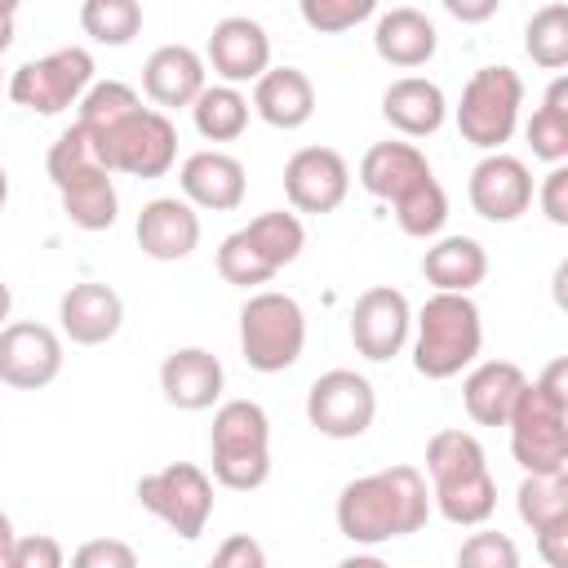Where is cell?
I'll list each match as a JSON object with an SVG mask.
<instances>
[{
	"label": "cell",
	"instance_id": "cell-1",
	"mask_svg": "<svg viewBox=\"0 0 568 568\" xmlns=\"http://www.w3.org/2000/svg\"><path fill=\"white\" fill-rule=\"evenodd\" d=\"M426 515H430V493L417 466H386L377 475L351 479L337 493V528L359 546L408 537L426 524Z\"/></svg>",
	"mask_w": 568,
	"mask_h": 568
},
{
	"label": "cell",
	"instance_id": "cell-2",
	"mask_svg": "<svg viewBox=\"0 0 568 568\" xmlns=\"http://www.w3.org/2000/svg\"><path fill=\"white\" fill-rule=\"evenodd\" d=\"M479 346H484V320L466 293L426 297L417 315V342H413V368L426 382L457 377L479 355Z\"/></svg>",
	"mask_w": 568,
	"mask_h": 568
},
{
	"label": "cell",
	"instance_id": "cell-3",
	"mask_svg": "<svg viewBox=\"0 0 568 568\" xmlns=\"http://www.w3.org/2000/svg\"><path fill=\"white\" fill-rule=\"evenodd\" d=\"M213 479L235 493H253L271 479V422L253 399H226L209 430Z\"/></svg>",
	"mask_w": 568,
	"mask_h": 568
},
{
	"label": "cell",
	"instance_id": "cell-4",
	"mask_svg": "<svg viewBox=\"0 0 568 568\" xmlns=\"http://www.w3.org/2000/svg\"><path fill=\"white\" fill-rule=\"evenodd\" d=\"M306 346V315L288 293H253L240 311V351L244 364L257 373H284L302 359Z\"/></svg>",
	"mask_w": 568,
	"mask_h": 568
},
{
	"label": "cell",
	"instance_id": "cell-5",
	"mask_svg": "<svg viewBox=\"0 0 568 568\" xmlns=\"http://www.w3.org/2000/svg\"><path fill=\"white\" fill-rule=\"evenodd\" d=\"M519 102H524V80L510 67H479L457 102V129L470 146L479 151H497L501 142H510L515 124H519Z\"/></svg>",
	"mask_w": 568,
	"mask_h": 568
},
{
	"label": "cell",
	"instance_id": "cell-6",
	"mask_svg": "<svg viewBox=\"0 0 568 568\" xmlns=\"http://www.w3.org/2000/svg\"><path fill=\"white\" fill-rule=\"evenodd\" d=\"M138 501L182 541H195L213 515V479L191 462H173L138 479Z\"/></svg>",
	"mask_w": 568,
	"mask_h": 568
},
{
	"label": "cell",
	"instance_id": "cell-7",
	"mask_svg": "<svg viewBox=\"0 0 568 568\" xmlns=\"http://www.w3.org/2000/svg\"><path fill=\"white\" fill-rule=\"evenodd\" d=\"M93 84V58L89 49H53L44 58H31L13 71L9 80V98L36 115H58L71 102H80Z\"/></svg>",
	"mask_w": 568,
	"mask_h": 568
},
{
	"label": "cell",
	"instance_id": "cell-8",
	"mask_svg": "<svg viewBox=\"0 0 568 568\" xmlns=\"http://www.w3.org/2000/svg\"><path fill=\"white\" fill-rule=\"evenodd\" d=\"M506 426H510V453L528 475L568 470V408L546 399L532 382L524 386Z\"/></svg>",
	"mask_w": 568,
	"mask_h": 568
},
{
	"label": "cell",
	"instance_id": "cell-9",
	"mask_svg": "<svg viewBox=\"0 0 568 568\" xmlns=\"http://www.w3.org/2000/svg\"><path fill=\"white\" fill-rule=\"evenodd\" d=\"M98 155L111 173H129V178H164L178 160V129L164 111H133L120 129H111L106 138H98Z\"/></svg>",
	"mask_w": 568,
	"mask_h": 568
},
{
	"label": "cell",
	"instance_id": "cell-10",
	"mask_svg": "<svg viewBox=\"0 0 568 568\" xmlns=\"http://www.w3.org/2000/svg\"><path fill=\"white\" fill-rule=\"evenodd\" d=\"M373 382L355 368H328L306 390V422L328 439H359L373 426Z\"/></svg>",
	"mask_w": 568,
	"mask_h": 568
},
{
	"label": "cell",
	"instance_id": "cell-11",
	"mask_svg": "<svg viewBox=\"0 0 568 568\" xmlns=\"http://www.w3.org/2000/svg\"><path fill=\"white\" fill-rule=\"evenodd\" d=\"M408 324H413V311H408V297L390 284H373L355 297V311H351V342L364 359L373 364H386L404 351L408 342Z\"/></svg>",
	"mask_w": 568,
	"mask_h": 568
},
{
	"label": "cell",
	"instance_id": "cell-12",
	"mask_svg": "<svg viewBox=\"0 0 568 568\" xmlns=\"http://www.w3.org/2000/svg\"><path fill=\"white\" fill-rule=\"evenodd\" d=\"M351 191V169L333 146H302L284 164V195L297 213H333Z\"/></svg>",
	"mask_w": 568,
	"mask_h": 568
},
{
	"label": "cell",
	"instance_id": "cell-13",
	"mask_svg": "<svg viewBox=\"0 0 568 568\" xmlns=\"http://www.w3.org/2000/svg\"><path fill=\"white\" fill-rule=\"evenodd\" d=\"M62 373V342L44 324H4L0 328V382L13 390H40Z\"/></svg>",
	"mask_w": 568,
	"mask_h": 568
},
{
	"label": "cell",
	"instance_id": "cell-14",
	"mask_svg": "<svg viewBox=\"0 0 568 568\" xmlns=\"http://www.w3.org/2000/svg\"><path fill=\"white\" fill-rule=\"evenodd\" d=\"M532 204V173L519 155H484L470 169V209L484 222H515Z\"/></svg>",
	"mask_w": 568,
	"mask_h": 568
},
{
	"label": "cell",
	"instance_id": "cell-15",
	"mask_svg": "<svg viewBox=\"0 0 568 568\" xmlns=\"http://www.w3.org/2000/svg\"><path fill=\"white\" fill-rule=\"evenodd\" d=\"M209 62L231 89L244 84V80L257 84L271 71V36H266V27L257 18H244V13H231V18L213 22Z\"/></svg>",
	"mask_w": 568,
	"mask_h": 568
},
{
	"label": "cell",
	"instance_id": "cell-16",
	"mask_svg": "<svg viewBox=\"0 0 568 568\" xmlns=\"http://www.w3.org/2000/svg\"><path fill=\"white\" fill-rule=\"evenodd\" d=\"M138 248L155 262H182L195 253L200 244V217L186 200L178 195H160V200H146L142 213H138Z\"/></svg>",
	"mask_w": 568,
	"mask_h": 568
},
{
	"label": "cell",
	"instance_id": "cell-17",
	"mask_svg": "<svg viewBox=\"0 0 568 568\" xmlns=\"http://www.w3.org/2000/svg\"><path fill=\"white\" fill-rule=\"evenodd\" d=\"M58 320H62V333L75 342V346H102L120 333L124 324V302L111 284H98V280H84V284H71L58 302Z\"/></svg>",
	"mask_w": 568,
	"mask_h": 568
},
{
	"label": "cell",
	"instance_id": "cell-18",
	"mask_svg": "<svg viewBox=\"0 0 568 568\" xmlns=\"http://www.w3.org/2000/svg\"><path fill=\"white\" fill-rule=\"evenodd\" d=\"M222 359L204 346H178L164 364H160V390L173 408L182 413H200V408H213L217 395H222Z\"/></svg>",
	"mask_w": 568,
	"mask_h": 568
},
{
	"label": "cell",
	"instance_id": "cell-19",
	"mask_svg": "<svg viewBox=\"0 0 568 568\" xmlns=\"http://www.w3.org/2000/svg\"><path fill=\"white\" fill-rule=\"evenodd\" d=\"M178 182H182L186 204H195V209H213V213H231V209H240L244 186H248L244 164H240L235 155H226V151H195V155H186Z\"/></svg>",
	"mask_w": 568,
	"mask_h": 568
},
{
	"label": "cell",
	"instance_id": "cell-20",
	"mask_svg": "<svg viewBox=\"0 0 568 568\" xmlns=\"http://www.w3.org/2000/svg\"><path fill=\"white\" fill-rule=\"evenodd\" d=\"M142 89L155 106H191L204 93V58L191 44H160L142 67Z\"/></svg>",
	"mask_w": 568,
	"mask_h": 568
},
{
	"label": "cell",
	"instance_id": "cell-21",
	"mask_svg": "<svg viewBox=\"0 0 568 568\" xmlns=\"http://www.w3.org/2000/svg\"><path fill=\"white\" fill-rule=\"evenodd\" d=\"M524 386H528V377H524L519 364L488 359V364H479L462 382V404H466V413L479 426H506L510 413H515V404H519V395H524Z\"/></svg>",
	"mask_w": 568,
	"mask_h": 568
},
{
	"label": "cell",
	"instance_id": "cell-22",
	"mask_svg": "<svg viewBox=\"0 0 568 568\" xmlns=\"http://www.w3.org/2000/svg\"><path fill=\"white\" fill-rule=\"evenodd\" d=\"M435 44H439L435 22L422 9H413V4L386 9L377 18V27H373V49L390 67H422V62L435 58Z\"/></svg>",
	"mask_w": 568,
	"mask_h": 568
},
{
	"label": "cell",
	"instance_id": "cell-23",
	"mask_svg": "<svg viewBox=\"0 0 568 568\" xmlns=\"http://www.w3.org/2000/svg\"><path fill=\"white\" fill-rule=\"evenodd\" d=\"M382 115L404 138H430L444 124L448 102H444V93H439L435 80H426V75H399L382 93Z\"/></svg>",
	"mask_w": 568,
	"mask_h": 568
},
{
	"label": "cell",
	"instance_id": "cell-24",
	"mask_svg": "<svg viewBox=\"0 0 568 568\" xmlns=\"http://www.w3.org/2000/svg\"><path fill=\"white\" fill-rule=\"evenodd\" d=\"M426 178H430V164L413 142H377L359 160V186L377 200H390V204Z\"/></svg>",
	"mask_w": 568,
	"mask_h": 568
},
{
	"label": "cell",
	"instance_id": "cell-25",
	"mask_svg": "<svg viewBox=\"0 0 568 568\" xmlns=\"http://www.w3.org/2000/svg\"><path fill=\"white\" fill-rule=\"evenodd\" d=\"M253 111L271 129H302L315 115V84L297 67H271L253 84Z\"/></svg>",
	"mask_w": 568,
	"mask_h": 568
},
{
	"label": "cell",
	"instance_id": "cell-26",
	"mask_svg": "<svg viewBox=\"0 0 568 568\" xmlns=\"http://www.w3.org/2000/svg\"><path fill=\"white\" fill-rule=\"evenodd\" d=\"M422 275L435 284V293H466L470 297V288L484 284V275H488V253L470 235H444L439 244L426 248Z\"/></svg>",
	"mask_w": 568,
	"mask_h": 568
},
{
	"label": "cell",
	"instance_id": "cell-27",
	"mask_svg": "<svg viewBox=\"0 0 568 568\" xmlns=\"http://www.w3.org/2000/svg\"><path fill=\"white\" fill-rule=\"evenodd\" d=\"M191 120H195L200 138L235 142L248 129V98L231 84H204V93L191 102Z\"/></svg>",
	"mask_w": 568,
	"mask_h": 568
},
{
	"label": "cell",
	"instance_id": "cell-28",
	"mask_svg": "<svg viewBox=\"0 0 568 568\" xmlns=\"http://www.w3.org/2000/svg\"><path fill=\"white\" fill-rule=\"evenodd\" d=\"M58 195H62V213L71 217V226H80V231H106V226H115L120 195H115V182H111L106 169L71 182Z\"/></svg>",
	"mask_w": 568,
	"mask_h": 568
},
{
	"label": "cell",
	"instance_id": "cell-29",
	"mask_svg": "<svg viewBox=\"0 0 568 568\" xmlns=\"http://www.w3.org/2000/svg\"><path fill=\"white\" fill-rule=\"evenodd\" d=\"M426 470H430V484H457L466 475H479L488 470L484 462V444L470 435V430H435L430 444H426Z\"/></svg>",
	"mask_w": 568,
	"mask_h": 568
},
{
	"label": "cell",
	"instance_id": "cell-30",
	"mask_svg": "<svg viewBox=\"0 0 568 568\" xmlns=\"http://www.w3.org/2000/svg\"><path fill=\"white\" fill-rule=\"evenodd\" d=\"M528 146L546 164H564L568 160V80L564 75L546 89V102L532 111V120H528Z\"/></svg>",
	"mask_w": 568,
	"mask_h": 568
},
{
	"label": "cell",
	"instance_id": "cell-31",
	"mask_svg": "<svg viewBox=\"0 0 568 568\" xmlns=\"http://www.w3.org/2000/svg\"><path fill=\"white\" fill-rule=\"evenodd\" d=\"M430 497H435L439 515L448 524H462V528H475L497 510V484H493L488 470L466 475L457 484H439V488H430Z\"/></svg>",
	"mask_w": 568,
	"mask_h": 568
},
{
	"label": "cell",
	"instance_id": "cell-32",
	"mask_svg": "<svg viewBox=\"0 0 568 568\" xmlns=\"http://www.w3.org/2000/svg\"><path fill=\"white\" fill-rule=\"evenodd\" d=\"M133 111H142V98L120 80H102V84H89V93L80 98V120L75 124L98 142L111 129H120Z\"/></svg>",
	"mask_w": 568,
	"mask_h": 568
},
{
	"label": "cell",
	"instance_id": "cell-33",
	"mask_svg": "<svg viewBox=\"0 0 568 568\" xmlns=\"http://www.w3.org/2000/svg\"><path fill=\"white\" fill-rule=\"evenodd\" d=\"M248 240H253V248L275 266V271H284L288 262H297V253H302V244H306V231H302V222L293 217V213H284V209H271V213H257L248 226H240Z\"/></svg>",
	"mask_w": 568,
	"mask_h": 568
},
{
	"label": "cell",
	"instance_id": "cell-34",
	"mask_svg": "<svg viewBox=\"0 0 568 568\" xmlns=\"http://www.w3.org/2000/svg\"><path fill=\"white\" fill-rule=\"evenodd\" d=\"M515 506H519V519L537 532L555 519H568V470H555V475H524L519 493H515Z\"/></svg>",
	"mask_w": 568,
	"mask_h": 568
},
{
	"label": "cell",
	"instance_id": "cell-35",
	"mask_svg": "<svg viewBox=\"0 0 568 568\" xmlns=\"http://www.w3.org/2000/svg\"><path fill=\"white\" fill-rule=\"evenodd\" d=\"M44 169H49L53 186H58V191H67L71 182H80V178H89V173H102L106 164H102V155H98V142H93L80 124H71V129L49 146ZM106 173H111V169H106Z\"/></svg>",
	"mask_w": 568,
	"mask_h": 568
},
{
	"label": "cell",
	"instance_id": "cell-36",
	"mask_svg": "<svg viewBox=\"0 0 568 568\" xmlns=\"http://www.w3.org/2000/svg\"><path fill=\"white\" fill-rule=\"evenodd\" d=\"M395 222L413 240H426V235H439L444 231V222H448V195L435 182V173L426 182H417L408 195L395 200Z\"/></svg>",
	"mask_w": 568,
	"mask_h": 568
},
{
	"label": "cell",
	"instance_id": "cell-37",
	"mask_svg": "<svg viewBox=\"0 0 568 568\" xmlns=\"http://www.w3.org/2000/svg\"><path fill=\"white\" fill-rule=\"evenodd\" d=\"M80 27L98 44H129L142 31V4L138 0H84L80 4Z\"/></svg>",
	"mask_w": 568,
	"mask_h": 568
},
{
	"label": "cell",
	"instance_id": "cell-38",
	"mask_svg": "<svg viewBox=\"0 0 568 568\" xmlns=\"http://www.w3.org/2000/svg\"><path fill=\"white\" fill-rule=\"evenodd\" d=\"M524 49L537 67L559 71L568 62V4H541L524 27Z\"/></svg>",
	"mask_w": 568,
	"mask_h": 568
},
{
	"label": "cell",
	"instance_id": "cell-39",
	"mask_svg": "<svg viewBox=\"0 0 568 568\" xmlns=\"http://www.w3.org/2000/svg\"><path fill=\"white\" fill-rule=\"evenodd\" d=\"M217 275L226 280V284H240V288H253V284H266V280H275L280 271L253 248V240L244 235V231H231L226 240H222V248H217Z\"/></svg>",
	"mask_w": 568,
	"mask_h": 568
},
{
	"label": "cell",
	"instance_id": "cell-40",
	"mask_svg": "<svg viewBox=\"0 0 568 568\" xmlns=\"http://www.w3.org/2000/svg\"><path fill=\"white\" fill-rule=\"evenodd\" d=\"M373 9H377L373 0H302V22L311 31L337 36V31H351L355 22H364Z\"/></svg>",
	"mask_w": 568,
	"mask_h": 568
},
{
	"label": "cell",
	"instance_id": "cell-41",
	"mask_svg": "<svg viewBox=\"0 0 568 568\" xmlns=\"http://www.w3.org/2000/svg\"><path fill=\"white\" fill-rule=\"evenodd\" d=\"M457 568H519V546L506 532H470L457 550Z\"/></svg>",
	"mask_w": 568,
	"mask_h": 568
},
{
	"label": "cell",
	"instance_id": "cell-42",
	"mask_svg": "<svg viewBox=\"0 0 568 568\" xmlns=\"http://www.w3.org/2000/svg\"><path fill=\"white\" fill-rule=\"evenodd\" d=\"M0 568H67V555H62V541L49 537V532H31V537H18L13 550L4 555Z\"/></svg>",
	"mask_w": 568,
	"mask_h": 568
},
{
	"label": "cell",
	"instance_id": "cell-43",
	"mask_svg": "<svg viewBox=\"0 0 568 568\" xmlns=\"http://www.w3.org/2000/svg\"><path fill=\"white\" fill-rule=\"evenodd\" d=\"M71 568H138V555L120 537H93L71 555Z\"/></svg>",
	"mask_w": 568,
	"mask_h": 568
},
{
	"label": "cell",
	"instance_id": "cell-44",
	"mask_svg": "<svg viewBox=\"0 0 568 568\" xmlns=\"http://www.w3.org/2000/svg\"><path fill=\"white\" fill-rule=\"evenodd\" d=\"M209 568H266V550H262L257 537L235 532V537H226V541L217 546V555H213Z\"/></svg>",
	"mask_w": 568,
	"mask_h": 568
},
{
	"label": "cell",
	"instance_id": "cell-45",
	"mask_svg": "<svg viewBox=\"0 0 568 568\" xmlns=\"http://www.w3.org/2000/svg\"><path fill=\"white\" fill-rule=\"evenodd\" d=\"M541 213L555 222V226H568V169L555 164L541 182Z\"/></svg>",
	"mask_w": 568,
	"mask_h": 568
},
{
	"label": "cell",
	"instance_id": "cell-46",
	"mask_svg": "<svg viewBox=\"0 0 568 568\" xmlns=\"http://www.w3.org/2000/svg\"><path fill=\"white\" fill-rule=\"evenodd\" d=\"M537 550L550 568H568V519H555V524L537 528Z\"/></svg>",
	"mask_w": 568,
	"mask_h": 568
},
{
	"label": "cell",
	"instance_id": "cell-47",
	"mask_svg": "<svg viewBox=\"0 0 568 568\" xmlns=\"http://www.w3.org/2000/svg\"><path fill=\"white\" fill-rule=\"evenodd\" d=\"M532 386H537L546 399H555V404H564V408H568V359H550V364H546V373H541Z\"/></svg>",
	"mask_w": 568,
	"mask_h": 568
},
{
	"label": "cell",
	"instance_id": "cell-48",
	"mask_svg": "<svg viewBox=\"0 0 568 568\" xmlns=\"http://www.w3.org/2000/svg\"><path fill=\"white\" fill-rule=\"evenodd\" d=\"M444 9L457 18V22H484L497 13V0H444Z\"/></svg>",
	"mask_w": 568,
	"mask_h": 568
},
{
	"label": "cell",
	"instance_id": "cell-49",
	"mask_svg": "<svg viewBox=\"0 0 568 568\" xmlns=\"http://www.w3.org/2000/svg\"><path fill=\"white\" fill-rule=\"evenodd\" d=\"M13 13H18V9H13L9 0H0V53L13 44Z\"/></svg>",
	"mask_w": 568,
	"mask_h": 568
},
{
	"label": "cell",
	"instance_id": "cell-50",
	"mask_svg": "<svg viewBox=\"0 0 568 568\" xmlns=\"http://www.w3.org/2000/svg\"><path fill=\"white\" fill-rule=\"evenodd\" d=\"M13 541H18V537H13V524H9V515L0 510V564H4V555L13 550Z\"/></svg>",
	"mask_w": 568,
	"mask_h": 568
},
{
	"label": "cell",
	"instance_id": "cell-51",
	"mask_svg": "<svg viewBox=\"0 0 568 568\" xmlns=\"http://www.w3.org/2000/svg\"><path fill=\"white\" fill-rule=\"evenodd\" d=\"M337 568H390V564L377 559V555H351V559H342Z\"/></svg>",
	"mask_w": 568,
	"mask_h": 568
},
{
	"label": "cell",
	"instance_id": "cell-52",
	"mask_svg": "<svg viewBox=\"0 0 568 568\" xmlns=\"http://www.w3.org/2000/svg\"><path fill=\"white\" fill-rule=\"evenodd\" d=\"M9 306H13V293H9V284L0 280V328H4V320H9Z\"/></svg>",
	"mask_w": 568,
	"mask_h": 568
},
{
	"label": "cell",
	"instance_id": "cell-53",
	"mask_svg": "<svg viewBox=\"0 0 568 568\" xmlns=\"http://www.w3.org/2000/svg\"><path fill=\"white\" fill-rule=\"evenodd\" d=\"M4 200H9V173H4V164H0V213H4Z\"/></svg>",
	"mask_w": 568,
	"mask_h": 568
}]
</instances>
